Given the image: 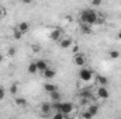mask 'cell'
I'll use <instances>...</instances> for the list:
<instances>
[{"label":"cell","mask_w":121,"mask_h":119,"mask_svg":"<svg viewBox=\"0 0 121 119\" xmlns=\"http://www.w3.org/2000/svg\"><path fill=\"white\" fill-rule=\"evenodd\" d=\"M97 18H99V14L94 11V10H90V8H86L80 13V21L82 23H87V24H96L97 23Z\"/></svg>","instance_id":"6da1fadb"},{"label":"cell","mask_w":121,"mask_h":119,"mask_svg":"<svg viewBox=\"0 0 121 119\" xmlns=\"http://www.w3.org/2000/svg\"><path fill=\"white\" fill-rule=\"evenodd\" d=\"M79 77H80V80L82 81H90L91 79H93V71H91L90 69H86V67H83L82 66V69H80V71H79Z\"/></svg>","instance_id":"7a4b0ae2"},{"label":"cell","mask_w":121,"mask_h":119,"mask_svg":"<svg viewBox=\"0 0 121 119\" xmlns=\"http://www.w3.org/2000/svg\"><path fill=\"white\" fill-rule=\"evenodd\" d=\"M96 97L100 98V99H107V98L110 97V92H108L107 87H104V86H99L97 90H96Z\"/></svg>","instance_id":"3957f363"},{"label":"cell","mask_w":121,"mask_h":119,"mask_svg":"<svg viewBox=\"0 0 121 119\" xmlns=\"http://www.w3.org/2000/svg\"><path fill=\"white\" fill-rule=\"evenodd\" d=\"M41 116H44V118H48V116H51V112H52V104H49V102H44L42 105H41Z\"/></svg>","instance_id":"277c9868"},{"label":"cell","mask_w":121,"mask_h":119,"mask_svg":"<svg viewBox=\"0 0 121 119\" xmlns=\"http://www.w3.org/2000/svg\"><path fill=\"white\" fill-rule=\"evenodd\" d=\"M60 38H62V30H59V28H55V30H52L49 32V39H51V41L59 42Z\"/></svg>","instance_id":"5b68a950"},{"label":"cell","mask_w":121,"mask_h":119,"mask_svg":"<svg viewBox=\"0 0 121 119\" xmlns=\"http://www.w3.org/2000/svg\"><path fill=\"white\" fill-rule=\"evenodd\" d=\"M73 62H75V64L76 66H79V67H82V66H85V63H86V58H85V55L83 53H75V56H73Z\"/></svg>","instance_id":"8992f818"},{"label":"cell","mask_w":121,"mask_h":119,"mask_svg":"<svg viewBox=\"0 0 121 119\" xmlns=\"http://www.w3.org/2000/svg\"><path fill=\"white\" fill-rule=\"evenodd\" d=\"M60 111H62L65 115L69 116V114L73 111V104H72V102H62V101H60Z\"/></svg>","instance_id":"52a82bcc"},{"label":"cell","mask_w":121,"mask_h":119,"mask_svg":"<svg viewBox=\"0 0 121 119\" xmlns=\"http://www.w3.org/2000/svg\"><path fill=\"white\" fill-rule=\"evenodd\" d=\"M79 97H80V98H83V99H87V101L96 98V97H94V94L91 92L90 90H82V91L79 92Z\"/></svg>","instance_id":"ba28073f"},{"label":"cell","mask_w":121,"mask_h":119,"mask_svg":"<svg viewBox=\"0 0 121 119\" xmlns=\"http://www.w3.org/2000/svg\"><path fill=\"white\" fill-rule=\"evenodd\" d=\"M72 39L70 38H60V41H59V46L62 48V49H69V48H72Z\"/></svg>","instance_id":"9c48e42d"},{"label":"cell","mask_w":121,"mask_h":119,"mask_svg":"<svg viewBox=\"0 0 121 119\" xmlns=\"http://www.w3.org/2000/svg\"><path fill=\"white\" fill-rule=\"evenodd\" d=\"M94 77H96L97 86H104V87H107V84H108V79H107V77H104V76H101V74H96Z\"/></svg>","instance_id":"30bf717a"},{"label":"cell","mask_w":121,"mask_h":119,"mask_svg":"<svg viewBox=\"0 0 121 119\" xmlns=\"http://www.w3.org/2000/svg\"><path fill=\"white\" fill-rule=\"evenodd\" d=\"M35 63H37L38 71H41V73H42L44 70H47V69L49 67V66H48V62H47V60H44V59H38L37 62H35Z\"/></svg>","instance_id":"8fae6325"},{"label":"cell","mask_w":121,"mask_h":119,"mask_svg":"<svg viewBox=\"0 0 121 119\" xmlns=\"http://www.w3.org/2000/svg\"><path fill=\"white\" fill-rule=\"evenodd\" d=\"M80 32H82V34H86V35H90L91 32H93L91 25L87 24V23H82V25H80Z\"/></svg>","instance_id":"7c38bea8"},{"label":"cell","mask_w":121,"mask_h":119,"mask_svg":"<svg viewBox=\"0 0 121 119\" xmlns=\"http://www.w3.org/2000/svg\"><path fill=\"white\" fill-rule=\"evenodd\" d=\"M49 97H51L52 102H55V101H60V99H62V94H60V91H58V90H54L52 92H49Z\"/></svg>","instance_id":"4fadbf2b"},{"label":"cell","mask_w":121,"mask_h":119,"mask_svg":"<svg viewBox=\"0 0 121 119\" xmlns=\"http://www.w3.org/2000/svg\"><path fill=\"white\" fill-rule=\"evenodd\" d=\"M42 73H44V77L48 79V80H49V79H54V77L56 76V71H55L54 69H49V67H48L47 70H44Z\"/></svg>","instance_id":"5bb4252c"},{"label":"cell","mask_w":121,"mask_h":119,"mask_svg":"<svg viewBox=\"0 0 121 119\" xmlns=\"http://www.w3.org/2000/svg\"><path fill=\"white\" fill-rule=\"evenodd\" d=\"M17 28L21 31L23 34H27V32L30 31V24H28V23H26V21H23V23H20V24L17 25Z\"/></svg>","instance_id":"9a60e30c"},{"label":"cell","mask_w":121,"mask_h":119,"mask_svg":"<svg viewBox=\"0 0 121 119\" xmlns=\"http://www.w3.org/2000/svg\"><path fill=\"white\" fill-rule=\"evenodd\" d=\"M27 71H28V74H37L38 73V67H37V63L35 62H31L30 64H28Z\"/></svg>","instance_id":"2e32d148"},{"label":"cell","mask_w":121,"mask_h":119,"mask_svg":"<svg viewBox=\"0 0 121 119\" xmlns=\"http://www.w3.org/2000/svg\"><path fill=\"white\" fill-rule=\"evenodd\" d=\"M16 105L18 107H27V99L26 98H21V97H16Z\"/></svg>","instance_id":"e0dca14e"},{"label":"cell","mask_w":121,"mask_h":119,"mask_svg":"<svg viewBox=\"0 0 121 119\" xmlns=\"http://www.w3.org/2000/svg\"><path fill=\"white\" fill-rule=\"evenodd\" d=\"M23 35H24V34L18 30V28H14V31H13V36H14L16 41H20V39L23 38Z\"/></svg>","instance_id":"ac0fdd59"},{"label":"cell","mask_w":121,"mask_h":119,"mask_svg":"<svg viewBox=\"0 0 121 119\" xmlns=\"http://www.w3.org/2000/svg\"><path fill=\"white\" fill-rule=\"evenodd\" d=\"M44 90H45L47 92H52L54 90H56V86H55V84H51V83H45V84H44Z\"/></svg>","instance_id":"d6986e66"},{"label":"cell","mask_w":121,"mask_h":119,"mask_svg":"<svg viewBox=\"0 0 121 119\" xmlns=\"http://www.w3.org/2000/svg\"><path fill=\"white\" fill-rule=\"evenodd\" d=\"M87 109L90 111V114L93 115V116H94V115H97V112H99V107H97V105H94V104H91Z\"/></svg>","instance_id":"ffe728a7"},{"label":"cell","mask_w":121,"mask_h":119,"mask_svg":"<svg viewBox=\"0 0 121 119\" xmlns=\"http://www.w3.org/2000/svg\"><path fill=\"white\" fill-rule=\"evenodd\" d=\"M54 118L55 119H65V118H68V115H65L62 111H56V112L54 114Z\"/></svg>","instance_id":"44dd1931"},{"label":"cell","mask_w":121,"mask_h":119,"mask_svg":"<svg viewBox=\"0 0 121 119\" xmlns=\"http://www.w3.org/2000/svg\"><path fill=\"white\" fill-rule=\"evenodd\" d=\"M108 56H110L111 59H118V58H120V52H118V51H110V52H108Z\"/></svg>","instance_id":"7402d4cb"},{"label":"cell","mask_w":121,"mask_h":119,"mask_svg":"<svg viewBox=\"0 0 121 119\" xmlns=\"http://www.w3.org/2000/svg\"><path fill=\"white\" fill-rule=\"evenodd\" d=\"M17 92H18V86L14 83V84L10 86V94H11V95H16Z\"/></svg>","instance_id":"603a6c76"},{"label":"cell","mask_w":121,"mask_h":119,"mask_svg":"<svg viewBox=\"0 0 121 119\" xmlns=\"http://www.w3.org/2000/svg\"><path fill=\"white\" fill-rule=\"evenodd\" d=\"M82 118H85V119H90V118H93V115L90 114V111L87 109V111H83V112H82Z\"/></svg>","instance_id":"cb8c5ba5"},{"label":"cell","mask_w":121,"mask_h":119,"mask_svg":"<svg viewBox=\"0 0 121 119\" xmlns=\"http://www.w3.org/2000/svg\"><path fill=\"white\" fill-rule=\"evenodd\" d=\"M16 52H17V49H16L14 46H10V48H9V52H7V53H9V56H11V58H13V56L16 55Z\"/></svg>","instance_id":"d4e9b609"},{"label":"cell","mask_w":121,"mask_h":119,"mask_svg":"<svg viewBox=\"0 0 121 119\" xmlns=\"http://www.w3.org/2000/svg\"><path fill=\"white\" fill-rule=\"evenodd\" d=\"M4 97H6V90L0 86V101H3V99H4Z\"/></svg>","instance_id":"484cf974"},{"label":"cell","mask_w":121,"mask_h":119,"mask_svg":"<svg viewBox=\"0 0 121 119\" xmlns=\"http://www.w3.org/2000/svg\"><path fill=\"white\" fill-rule=\"evenodd\" d=\"M101 0H91V4L94 6V7H99V6H101Z\"/></svg>","instance_id":"4316f807"},{"label":"cell","mask_w":121,"mask_h":119,"mask_svg":"<svg viewBox=\"0 0 121 119\" xmlns=\"http://www.w3.org/2000/svg\"><path fill=\"white\" fill-rule=\"evenodd\" d=\"M78 52H79V46H78V45H73V46H72V53L75 55V53H78Z\"/></svg>","instance_id":"83f0119b"},{"label":"cell","mask_w":121,"mask_h":119,"mask_svg":"<svg viewBox=\"0 0 121 119\" xmlns=\"http://www.w3.org/2000/svg\"><path fill=\"white\" fill-rule=\"evenodd\" d=\"M32 49H34L35 52H38V51H39V46H37V45H34V46H32Z\"/></svg>","instance_id":"f1b7e54d"},{"label":"cell","mask_w":121,"mask_h":119,"mask_svg":"<svg viewBox=\"0 0 121 119\" xmlns=\"http://www.w3.org/2000/svg\"><path fill=\"white\" fill-rule=\"evenodd\" d=\"M21 1H23L24 4H30V3H31V1H32V0H21Z\"/></svg>","instance_id":"f546056e"},{"label":"cell","mask_w":121,"mask_h":119,"mask_svg":"<svg viewBox=\"0 0 121 119\" xmlns=\"http://www.w3.org/2000/svg\"><path fill=\"white\" fill-rule=\"evenodd\" d=\"M3 59H4V58H3V55H1V52H0V63L3 62Z\"/></svg>","instance_id":"4dcf8cb0"},{"label":"cell","mask_w":121,"mask_h":119,"mask_svg":"<svg viewBox=\"0 0 121 119\" xmlns=\"http://www.w3.org/2000/svg\"><path fill=\"white\" fill-rule=\"evenodd\" d=\"M117 38H118V39L121 41V30H120V32H118V35H117Z\"/></svg>","instance_id":"1f68e13d"},{"label":"cell","mask_w":121,"mask_h":119,"mask_svg":"<svg viewBox=\"0 0 121 119\" xmlns=\"http://www.w3.org/2000/svg\"><path fill=\"white\" fill-rule=\"evenodd\" d=\"M3 14H4V11H3V10H1V8H0V17H1V16H3Z\"/></svg>","instance_id":"d6a6232c"}]
</instances>
